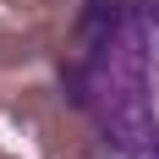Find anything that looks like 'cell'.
I'll return each mask as SVG.
<instances>
[{
	"instance_id": "obj_1",
	"label": "cell",
	"mask_w": 159,
	"mask_h": 159,
	"mask_svg": "<svg viewBox=\"0 0 159 159\" xmlns=\"http://www.w3.org/2000/svg\"><path fill=\"white\" fill-rule=\"evenodd\" d=\"M11 11H28V16H44V11H55V6H66V0H6Z\"/></svg>"
},
{
	"instance_id": "obj_2",
	"label": "cell",
	"mask_w": 159,
	"mask_h": 159,
	"mask_svg": "<svg viewBox=\"0 0 159 159\" xmlns=\"http://www.w3.org/2000/svg\"><path fill=\"white\" fill-rule=\"evenodd\" d=\"M137 6H148V0H137Z\"/></svg>"
},
{
	"instance_id": "obj_3",
	"label": "cell",
	"mask_w": 159,
	"mask_h": 159,
	"mask_svg": "<svg viewBox=\"0 0 159 159\" xmlns=\"http://www.w3.org/2000/svg\"><path fill=\"white\" fill-rule=\"evenodd\" d=\"M0 159H6V154H0Z\"/></svg>"
}]
</instances>
